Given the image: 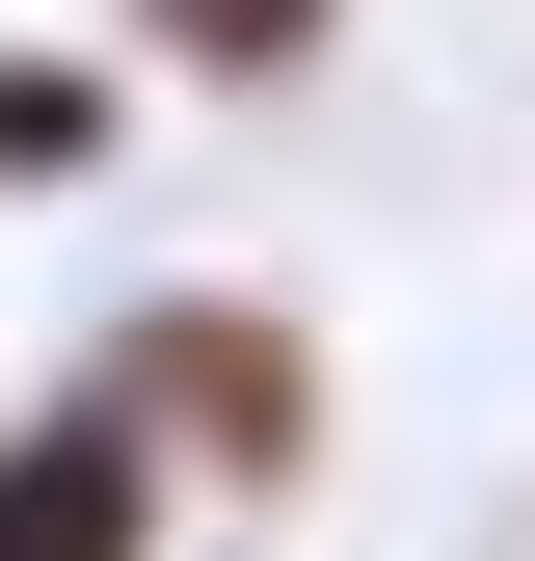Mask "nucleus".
<instances>
[{
	"label": "nucleus",
	"instance_id": "f257e3e1",
	"mask_svg": "<svg viewBox=\"0 0 535 561\" xmlns=\"http://www.w3.org/2000/svg\"><path fill=\"white\" fill-rule=\"evenodd\" d=\"M81 401H107L161 481H215V508L321 481V347H295V295H134V321L81 347Z\"/></svg>",
	"mask_w": 535,
	"mask_h": 561
},
{
	"label": "nucleus",
	"instance_id": "f03ea898",
	"mask_svg": "<svg viewBox=\"0 0 535 561\" xmlns=\"http://www.w3.org/2000/svg\"><path fill=\"white\" fill-rule=\"evenodd\" d=\"M0 561H187V481L107 428V401H27L0 428Z\"/></svg>",
	"mask_w": 535,
	"mask_h": 561
},
{
	"label": "nucleus",
	"instance_id": "7ed1b4c3",
	"mask_svg": "<svg viewBox=\"0 0 535 561\" xmlns=\"http://www.w3.org/2000/svg\"><path fill=\"white\" fill-rule=\"evenodd\" d=\"M107 54L187 81V107H295L321 54H349V0H107Z\"/></svg>",
	"mask_w": 535,
	"mask_h": 561
},
{
	"label": "nucleus",
	"instance_id": "20e7f679",
	"mask_svg": "<svg viewBox=\"0 0 535 561\" xmlns=\"http://www.w3.org/2000/svg\"><path fill=\"white\" fill-rule=\"evenodd\" d=\"M107 161H134V54H54V27H0V215H81Z\"/></svg>",
	"mask_w": 535,
	"mask_h": 561
}]
</instances>
